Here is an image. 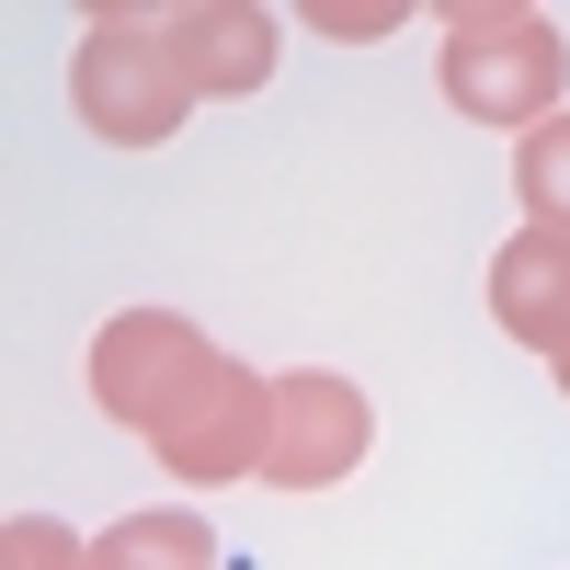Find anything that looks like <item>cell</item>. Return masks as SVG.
Listing matches in <instances>:
<instances>
[{
  "instance_id": "7",
  "label": "cell",
  "mask_w": 570,
  "mask_h": 570,
  "mask_svg": "<svg viewBox=\"0 0 570 570\" xmlns=\"http://www.w3.org/2000/svg\"><path fill=\"white\" fill-rule=\"evenodd\" d=\"M491 320L502 343L525 354H570V240H548V228H513V240L491 252Z\"/></svg>"
},
{
  "instance_id": "6",
  "label": "cell",
  "mask_w": 570,
  "mask_h": 570,
  "mask_svg": "<svg viewBox=\"0 0 570 570\" xmlns=\"http://www.w3.org/2000/svg\"><path fill=\"white\" fill-rule=\"evenodd\" d=\"M171 58H183V80H195V104H240V91L274 80L285 23L263 12V0H183L171 12Z\"/></svg>"
},
{
  "instance_id": "4",
  "label": "cell",
  "mask_w": 570,
  "mask_h": 570,
  "mask_svg": "<svg viewBox=\"0 0 570 570\" xmlns=\"http://www.w3.org/2000/svg\"><path fill=\"white\" fill-rule=\"evenodd\" d=\"M376 445V411L354 376H331V365H285L274 376V445H263V480L274 491H331V480H354Z\"/></svg>"
},
{
  "instance_id": "9",
  "label": "cell",
  "mask_w": 570,
  "mask_h": 570,
  "mask_svg": "<svg viewBox=\"0 0 570 570\" xmlns=\"http://www.w3.org/2000/svg\"><path fill=\"white\" fill-rule=\"evenodd\" d=\"M513 195H525V228L570 240V115H548L537 137H513Z\"/></svg>"
},
{
  "instance_id": "11",
  "label": "cell",
  "mask_w": 570,
  "mask_h": 570,
  "mask_svg": "<svg viewBox=\"0 0 570 570\" xmlns=\"http://www.w3.org/2000/svg\"><path fill=\"white\" fill-rule=\"evenodd\" d=\"M297 23H308V35H343V46H376V35H400L411 12H400V0H308Z\"/></svg>"
},
{
  "instance_id": "12",
  "label": "cell",
  "mask_w": 570,
  "mask_h": 570,
  "mask_svg": "<svg viewBox=\"0 0 570 570\" xmlns=\"http://www.w3.org/2000/svg\"><path fill=\"white\" fill-rule=\"evenodd\" d=\"M548 376H559V400H570V354H559V365H548Z\"/></svg>"
},
{
  "instance_id": "10",
  "label": "cell",
  "mask_w": 570,
  "mask_h": 570,
  "mask_svg": "<svg viewBox=\"0 0 570 570\" xmlns=\"http://www.w3.org/2000/svg\"><path fill=\"white\" fill-rule=\"evenodd\" d=\"M0 570H91V537H69L58 513H12L0 525Z\"/></svg>"
},
{
  "instance_id": "3",
  "label": "cell",
  "mask_w": 570,
  "mask_h": 570,
  "mask_svg": "<svg viewBox=\"0 0 570 570\" xmlns=\"http://www.w3.org/2000/svg\"><path fill=\"white\" fill-rule=\"evenodd\" d=\"M217 376H228V354L183 308H115L91 331V400H104V422H126V434H149V445L217 389Z\"/></svg>"
},
{
  "instance_id": "1",
  "label": "cell",
  "mask_w": 570,
  "mask_h": 570,
  "mask_svg": "<svg viewBox=\"0 0 570 570\" xmlns=\"http://www.w3.org/2000/svg\"><path fill=\"white\" fill-rule=\"evenodd\" d=\"M434 80H445V104L468 126L537 137L559 115V91H570V35L537 0H445L434 12Z\"/></svg>"
},
{
  "instance_id": "8",
  "label": "cell",
  "mask_w": 570,
  "mask_h": 570,
  "mask_svg": "<svg viewBox=\"0 0 570 570\" xmlns=\"http://www.w3.org/2000/svg\"><path fill=\"white\" fill-rule=\"evenodd\" d=\"M91 570H228V559H217V525H206V513L149 502V513H126V525L91 537Z\"/></svg>"
},
{
  "instance_id": "5",
  "label": "cell",
  "mask_w": 570,
  "mask_h": 570,
  "mask_svg": "<svg viewBox=\"0 0 570 570\" xmlns=\"http://www.w3.org/2000/svg\"><path fill=\"white\" fill-rule=\"evenodd\" d=\"M263 445H274V376L228 365L217 389L160 434V468L183 491H228V480H263Z\"/></svg>"
},
{
  "instance_id": "2",
  "label": "cell",
  "mask_w": 570,
  "mask_h": 570,
  "mask_svg": "<svg viewBox=\"0 0 570 570\" xmlns=\"http://www.w3.org/2000/svg\"><path fill=\"white\" fill-rule=\"evenodd\" d=\"M69 104H80L91 137H115V149H160V137H183L195 80H183V58H171V12L91 0L80 46H69Z\"/></svg>"
}]
</instances>
